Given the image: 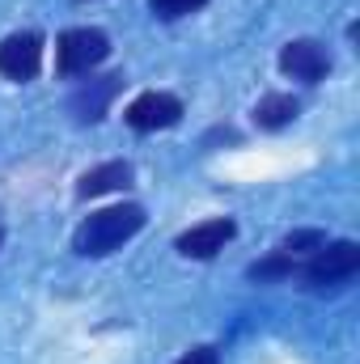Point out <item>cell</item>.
Returning a JSON list of instances; mask_svg holds the SVG:
<instances>
[{"label": "cell", "instance_id": "6da1fadb", "mask_svg": "<svg viewBox=\"0 0 360 364\" xmlns=\"http://www.w3.org/2000/svg\"><path fill=\"white\" fill-rule=\"evenodd\" d=\"M144 229V208L140 203H115V208H102L90 212L73 237V250L85 255V259H102L110 250H119L123 242H132L136 233Z\"/></svg>", "mask_w": 360, "mask_h": 364}, {"label": "cell", "instance_id": "7a4b0ae2", "mask_svg": "<svg viewBox=\"0 0 360 364\" xmlns=\"http://www.w3.org/2000/svg\"><path fill=\"white\" fill-rule=\"evenodd\" d=\"M106 55H110V38L102 30H93V26L64 30L60 43H55V73L60 77H85Z\"/></svg>", "mask_w": 360, "mask_h": 364}, {"label": "cell", "instance_id": "3957f363", "mask_svg": "<svg viewBox=\"0 0 360 364\" xmlns=\"http://www.w3.org/2000/svg\"><path fill=\"white\" fill-rule=\"evenodd\" d=\"M360 272V246L356 242H327L322 250L309 255V263H301V279L309 288H331V284H348Z\"/></svg>", "mask_w": 360, "mask_h": 364}, {"label": "cell", "instance_id": "277c9868", "mask_svg": "<svg viewBox=\"0 0 360 364\" xmlns=\"http://www.w3.org/2000/svg\"><path fill=\"white\" fill-rule=\"evenodd\" d=\"M182 119V102L174 93H162V90H144L136 93L123 110V123L132 132H162V127H174Z\"/></svg>", "mask_w": 360, "mask_h": 364}, {"label": "cell", "instance_id": "5b68a950", "mask_svg": "<svg viewBox=\"0 0 360 364\" xmlns=\"http://www.w3.org/2000/svg\"><path fill=\"white\" fill-rule=\"evenodd\" d=\"M280 73H284L288 81L318 85V81L331 73V51H327L318 38H292V43H284V51H280Z\"/></svg>", "mask_w": 360, "mask_h": 364}, {"label": "cell", "instance_id": "8992f818", "mask_svg": "<svg viewBox=\"0 0 360 364\" xmlns=\"http://www.w3.org/2000/svg\"><path fill=\"white\" fill-rule=\"evenodd\" d=\"M38 68H43V38L34 30H17L0 43V77L4 81L26 85L38 77Z\"/></svg>", "mask_w": 360, "mask_h": 364}, {"label": "cell", "instance_id": "52a82bcc", "mask_svg": "<svg viewBox=\"0 0 360 364\" xmlns=\"http://www.w3.org/2000/svg\"><path fill=\"white\" fill-rule=\"evenodd\" d=\"M233 233H238V225H233L229 216L199 220V225H191L179 237V255H186V259H216V255L233 242Z\"/></svg>", "mask_w": 360, "mask_h": 364}, {"label": "cell", "instance_id": "ba28073f", "mask_svg": "<svg viewBox=\"0 0 360 364\" xmlns=\"http://www.w3.org/2000/svg\"><path fill=\"white\" fill-rule=\"evenodd\" d=\"M119 90H123V77H90L73 90L68 110L77 114V123H97V119H106V106L115 102Z\"/></svg>", "mask_w": 360, "mask_h": 364}, {"label": "cell", "instance_id": "9c48e42d", "mask_svg": "<svg viewBox=\"0 0 360 364\" xmlns=\"http://www.w3.org/2000/svg\"><path fill=\"white\" fill-rule=\"evenodd\" d=\"M132 182V166L127 161H106V166H93L81 174L77 182V199H97V195H106V191H123Z\"/></svg>", "mask_w": 360, "mask_h": 364}, {"label": "cell", "instance_id": "30bf717a", "mask_svg": "<svg viewBox=\"0 0 360 364\" xmlns=\"http://www.w3.org/2000/svg\"><path fill=\"white\" fill-rule=\"evenodd\" d=\"M297 114H301V102H297L292 93H268V97H259V106H255V123H259L263 132L288 127Z\"/></svg>", "mask_w": 360, "mask_h": 364}, {"label": "cell", "instance_id": "8fae6325", "mask_svg": "<svg viewBox=\"0 0 360 364\" xmlns=\"http://www.w3.org/2000/svg\"><path fill=\"white\" fill-rule=\"evenodd\" d=\"M297 272H301V259H292V255H284V250H271L268 259H259V263L246 267V275H250L255 284H280V279H292Z\"/></svg>", "mask_w": 360, "mask_h": 364}, {"label": "cell", "instance_id": "7c38bea8", "mask_svg": "<svg viewBox=\"0 0 360 364\" xmlns=\"http://www.w3.org/2000/svg\"><path fill=\"white\" fill-rule=\"evenodd\" d=\"M322 246H327V233H322V229H292V233L280 242V250H284V255H292V259L314 255V250H322Z\"/></svg>", "mask_w": 360, "mask_h": 364}, {"label": "cell", "instance_id": "4fadbf2b", "mask_svg": "<svg viewBox=\"0 0 360 364\" xmlns=\"http://www.w3.org/2000/svg\"><path fill=\"white\" fill-rule=\"evenodd\" d=\"M208 0H149V9L162 17V21H179V17H191V13H199Z\"/></svg>", "mask_w": 360, "mask_h": 364}, {"label": "cell", "instance_id": "5bb4252c", "mask_svg": "<svg viewBox=\"0 0 360 364\" xmlns=\"http://www.w3.org/2000/svg\"><path fill=\"white\" fill-rule=\"evenodd\" d=\"M179 364H221V352H216L212 343H199V348H191Z\"/></svg>", "mask_w": 360, "mask_h": 364}, {"label": "cell", "instance_id": "9a60e30c", "mask_svg": "<svg viewBox=\"0 0 360 364\" xmlns=\"http://www.w3.org/2000/svg\"><path fill=\"white\" fill-rule=\"evenodd\" d=\"M0 242H4V233H0Z\"/></svg>", "mask_w": 360, "mask_h": 364}]
</instances>
